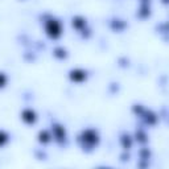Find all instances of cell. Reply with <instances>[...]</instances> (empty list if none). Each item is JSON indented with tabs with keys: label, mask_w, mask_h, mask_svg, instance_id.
<instances>
[{
	"label": "cell",
	"mask_w": 169,
	"mask_h": 169,
	"mask_svg": "<svg viewBox=\"0 0 169 169\" xmlns=\"http://www.w3.org/2000/svg\"><path fill=\"white\" fill-rule=\"evenodd\" d=\"M70 77L73 81H77V82H81V81H83L86 78V73L83 70H73L70 73Z\"/></svg>",
	"instance_id": "3"
},
{
	"label": "cell",
	"mask_w": 169,
	"mask_h": 169,
	"mask_svg": "<svg viewBox=\"0 0 169 169\" xmlns=\"http://www.w3.org/2000/svg\"><path fill=\"white\" fill-rule=\"evenodd\" d=\"M73 25H75L77 28H79V26L84 25V20H83V19H81V17H75L74 20H73Z\"/></svg>",
	"instance_id": "8"
},
{
	"label": "cell",
	"mask_w": 169,
	"mask_h": 169,
	"mask_svg": "<svg viewBox=\"0 0 169 169\" xmlns=\"http://www.w3.org/2000/svg\"><path fill=\"white\" fill-rule=\"evenodd\" d=\"M7 82V78H5V75L3 74V73H0V87H3L5 84Z\"/></svg>",
	"instance_id": "9"
},
{
	"label": "cell",
	"mask_w": 169,
	"mask_h": 169,
	"mask_svg": "<svg viewBox=\"0 0 169 169\" xmlns=\"http://www.w3.org/2000/svg\"><path fill=\"white\" fill-rule=\"evenodd\" d=\"M7 140H8V135H7L5 132L0 131V147H2V145H4L7 143Z\"/></svg>",
	"instance_id": "7"
},
{
	"label": "cell",
	"mask_w": 169,
	"mask_h": 169,
	"mask_svg": "<svg viewBox=\"0 0 169 169\" xmlns=\"http://www.w3.org/2000/svg\"><path fill=\"white\" fill-rule=\"evenodd\" d=\"M40 140L44 141V143H47V141L50 140V135H49L47 131H42V132H40Z\"/></svg>",
	"instance_id": "6"
},
{
	"label": "cell",
	"mask_w": 169,
	"mask_h": 169,
	"mask_svg": "<svg viewBox=\"0 0 169 169\" xmlns=\"http://www.w3.org/2000/svg\"><path fill=\"white\" fill-rule=\"evenodd\" d=\"M45 28H47V33L50 37H58L61 34V24L57 20H49Z\"/></svg>",
	"instance_id": "1"
},
{
	"label": "cell",
	"mask_w": 169,
	"mask_h": 169,
	"mask_svg": "<svg viewBox=\"0 0 169 169\" xmlns=\"http://www.w3.org/2000/svg\"><path fill=\"white\" fill-rule=\"evenodd\" d=\"M54 133H56L57 139H62V137H65V129L61 126H56L54 127Z\"/></svg>",
	"instance_id": "5"
},
{
	"label": "cell",
	"mask_w": 169,
	"mask_h": 169,
	"mask_svg": "<svg viewBox=\"0 0 169 169\" xmlns=\"http://www.w3.org/2000/svg\"><path fill=\"white\" fill-rule=\"evenodd\" d=\"M22 119H24L26 123H33L36 120V114H34L32 110H25L24 112H22Z\"/></svg>",
	"instance_id": "4"
},
{
	"label": "cell",
	"mask_w": 169,
	"mask_h": 169,
	"mask_svg": "<svg viewBox=\"0 0 169 169\" xmlns=\"http://www.w3.org/2000/svg\"><path fill=\"white\" fill-rule=\"evenodd\" d=\"M82 140L89 145H94V144H97L99 140L98 133L95 132L94 129H86V131H83V133H82Z\"/></svg>",
	"instance_id": "2"
}]
</instances>
